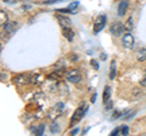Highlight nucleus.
I'll return each instance as SVG.
<instances>
[{"label": "nucleus", "mask_w": 146, "mask_h": 136, "mask_svg": "<svg viewBox=\"0 0 146 136\" xmlns=\"http://www.w3.org/2000/svg\"><path fill=\"white\" fill-rule=\"evenodd\" d=\"M85 111H86V106H85V105H82L80 107L77 108L76 112H74V114H73V117H72V119H71V125L78 123V121L82 119V118H83Z\"/></svg>", "instance_id": "1"}, {"label": "nucleus", "mask_w": 146, "mask_h": 136, "mask_svg": "<svg viewBox=\"0 0 146 136\" xmlns=\"http://www.w3.org/2000/svg\"><path fill=\"white\" fill-rule=\"evenodd\" d=\"M66 78H67L68 81L76 84V83H79V81L82 80V74H80V72L78 69H72L70 72H67Z\"/></svg>", "instance_id": "2"}, {"label": "nucleus", "mask_w": 146, "mask_h": 136, "mask_svg": "<svg viewBox=\"0 0 146 136\" xmlns=\"http://www.w3.org/2000/svg\"><path fill=\"white\" fill-rule=\"evenodd\" d=\"M105 24H106V16H104V15L99 16L94 22V33L98 34L99 32L105 27Z\"/></svg>", "instance_id": "3"}, {"label": "nucleus", "mask_w": 146, "mask_h": 136, "mask_svg": "<svg viewBox=\"0 0 146 136\" xmlns=\"http://www.w3.org/2000/svg\"><path fill=\"white\" fill-rule=\"evenodd\" d=\"M122 42H123V45H124V48L131 49V48L134 46V37H133V34H131L130 32H127V33L123 35Z\"/></svg>", "instance_id": "4"}, {"label": "nucleus", "mask_w": 146, "mask_h": 136, "mask_svg": "<svg viewBox=\"0 0 146 136\" xmlns=\"http://www.w3.org/2000/svg\"><path fill=\"white\" fill-rule=\"evenodd\" d=\"M123 32H124V24H122L121 22H116V23L112 24V27H111L112 35H115V37H121Z\"/></svg>", "instance_id": "5"}, {"label": "nucleus", "mask_w": 146, "mask_h": 136, "mask_svg": "<svg viewBox=\"0 0 146 136\" xmlns=\"http://www.w3.org/2000/svg\"><path fill=\"white\" fill-rule=\"evenodd\" d=\"M56 18L58 21V24L62 27V29L63 28H71V27H72V22H71V20L68 18V17L62 16V15H57Z\"/></svg>", "instance_id": "6"}, {"label": "nucleus", "mask_w": 146, "mask_h": 136, "mask_svg": "<svg viewBox=\"0 0 146 136\" xmlns=\"http://www.w3.org/2000/svg\"><path fill=\"white\" fill-rule=\"evenodd\" d=\"M16 84L17 85H26V84H29L31 83V77L28 74H20L16 77Z\"/></svg>", "instance_id": "7"}, {"label": "nucleus", "mask_w": 146, "mask_h": 136, "mask_svg": "<svg viewBox=\"0 0 146 136\" xmlns=\"http://www.w3.org/2000/svg\"><path fill=\"white\" fill-rule=\"evenodd\" d=\"M128 6H129L128 0H123V1L119 4V6H118V15H119V16H124L127 10H128Z\"/></svg>", "instance_id": "8"}, {"label": "nucleus", "mask_w": 146, "mask_h": 136, "mask_svg": "<svg viewBox=\"0 0 146 136\" xmlns=\"http://www.w3.org/2000/svg\"><path fill=\"white\" fill-rule=\"evenodd\" d=\"M16 27H17L16 22H7V23L4 26V29H5V32H6L7 34H12L13 32H15Z\"/></svg>", "instance_id": "9"}, {"label": "nucleus", "mask_w": 146, "mask_h": 136, "mask_svg": "<svg viewBox=\"0 0 146 136\" xmlns=\"http://www.w3.org/2000/svg\"><path fill=\"white\" fill-rule=\"evenodd\" d=\"M62 33H63V35H65V37L67 38L68 42H72L73 38H74V33H73V30H72L71 28H63V29H62Z\"/></svg>", "instance_id": "10"}, {"label": "nucleus", "mask_w": 146, "mask_h": 136, "mask_svg": "<svg viewBox=\"0 0 146 136\" xmlns=\"http://www.w3.org/2000/svg\"><path fill=\"white\" fill-rule=\"evenodd\" d=\"M110 96H111V89H110V86H106V88H105L104 95H102V101H104V103H106L108 101Z\"/></svg>", "instance_id": "11"}, {"label": "nucleus", "mask_w": 146, "mask_h": 136, "mask_svg": "<svg viewBox=\"0 0 146 136\" xmlns=\"http://www.w3.org/2000/svg\"><path fill=\"white\" fill-rule=\"evenodd\" d=\"M6 23H7V15L5 13V11L1 10V11H0V24L4 27Z\"/></svg>", "instance_id": "12"}, {"label": "nucleus", "mask_w": 146, "mask_h": 136, "mask_svg": "<svg viewBox=\"0 0 146 136\" xmlns=\"http://www.w3.org/2000/svg\"><path fill=\"white\" fill-rule=\"evenodd\" d=\"M136 57H138L139 61H146V49H143L140 50V51H138V53H136Z\"/></svg>", "instance_id": "13"}, {"label": "nucleus", "mask_w": 146, "mask_h": 136, "mask_svg": "<svg viewBox=\"0 0 146 136\" xmlns=\"http://www.w3.org/2000/svg\"><path fill=\"white\" fill-rule=\"evenodd\" d=\"M44 129H45V126L42 124V125H39V126H36V128H33L31 131L32 133H34L35 135H43L44 133Z\"/></svg>", "instance_id": "14"}, {"label": "nucleus", "mask_w": 146, "mask_h": 136, "mask_svg": "<svg viewBox=\"0 0 146 136\" xmlns=\"http://www.w3.org/2000/svg\"><path fill=\"white\" fill-rule=\"evenodd\" d=\"M131 29H133V20H131V17H130V18L124 23V30L125 32H131Z\"/></svg>", "instance_id": "15"}, {"label": "nucleus", "mask_w": 146, "mask_h": 136, "mask_svg": "<svg viewBox=\"0 0 146 136\" xmlns=\"http://www.w3.org/2000/svg\"><path fill=\"white\" fill-rule=\"evenodd\" d=\"M116 77V63H111V71H110V79H115Z\"/></svg>", "instance_id": "16"}, {"label": "nucleus", "mask_w": 146, "mask_h": 136, "mask_svg": "<svg viewBox=\"0 0 146 136\" xmlns=\"http://www.w3.org/2000/svg\"><path fill=\"white\" fill-rule=\"evenodd\" d=\"M50 130L52 131V133H58V126L56 123H54L51 126H50Z\"/></svg>", "instance_id": "17"}, {"label": "nucleus", "mask_w": 146, "mask_h": 136, "mask_svg": "<svg viewBox=\"0 0 146 136\" xmlns=\"http://www.w3.org/2000/svg\"><path fill=\"white\" fill-rule=\"evenodd\" d=\"M121 133H122V135H128V133H129V128H128L127 125H124L121 129Z\"/></svg>", "instance_id": "18"}, {"label": "nucleus", "mask_w": 146, "mask_h": 136, "mask_svg": "<svg viewBox=\"0 0 146 136\" xmlns=\"http://www.w3.org/2000/svg\"><path fill=\"white\" fill-rule=\"evenodd\" d=\"M90 65L93 66V67L95 68V69H99V63H98L96 61H95V60H91V61H90Z\"/></svg>", "instance_id": "19"}, {"label": "nucleus", "mask_w": 146, "mask_h": 136, "mask_svg": "<svg viewBox=\"0 0 146 136\" xmlns=\"http://www.w3.org/2000/svg\"><path fill=\"white\" fill-rule=\"evenodd\" d=\"M112 106H113L112 101H107V102H106V110H111Z\"/></svg>", "instance_id": "20"}, {"label": "nucleus", "mask_w": 146, "mask_h": 136, "mask_svg": "<svg viewBox=\"0 0 146 136\" xmlns=\"http://www.w3.org/2000/svg\"><path fill=\"white\" fill-rule=\"evenodd\" d=\"M119 131H121V129H118V128H117V129H115V130L112 131V133H111V135H112V136H116L118 133H119Z\"/></svg>", "instance_id": "21"}, {"label": "nucleus", "mask_w": 146, "mask_h": 136, "mask_svg": "<svg viewBox=\"0 0 146 136\" xmlns=\"http://www.w3.org/2000/svg\"><path fill=\"white\" fill-rule=\"evenodd\" d=\"M100 58H101L102 61H105V60L107 58V57H106V53H101V55H100Z\"/></svg>", "instance_id": "22"}, {"label": "nucleus", "mask_w": 146, "mask_h": 136, "mask_svg": "<svg viewBox=\"0 0 146 136\" xmlns=\"http://www.w3.org/2000/svg\"><path fill=\"white\" fill-rule=\"evenodd\" d=\"M141 85H143V86H146V80H141Z\"/></svg>", "instance_id": "23"}, {"label": "nucleus", "mask_w": 146, "mask_h": 136, "mask_svg": "<svg viewBox=\"0 0 146 136\" xmlns=\"http://www.w3.org/2000/svg\"><path fill=\"white\" fill-rule=\"evenodd\" d=\"M5 1H6V3H10V4H12V3H15L16 0H5Z\"/></svg>", "instance_id": "24"}, {"label": "nucleus", "mask_w": 146, "mask_h": 136, "mask_svg": "<svg viewBox=\"0 0 146 136\" xmlns=\"http://www.w3.org/2000/svg\"><path fill=\"white\" fill-rule=\"evenodd\" d=\"M95 96H96V95H94V96H93V97H91V102H93V103L95 102V98H96V97H95Z\"/></svg>", "instance_id": "25"}, {"label": "nucleus", "mask_w": 146, "mask_h": 136, "mask_svg": "<svg viewBox=\"0 0 146 136\" xmlns=\"http://www.w3.org/2000/svg\"><path fill=\"white\" fill-rule=\"evenodd\" d=\"M78 133V129H74V130H72V134H77Z\"/></svg>", "instance_id": "26"}]
</instances>
